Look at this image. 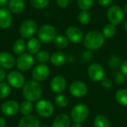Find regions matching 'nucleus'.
<instances>
[{
	"label": "nucleus",
	"instance_id": "1",
	"mask_svg": "<svg viewBox=\"0 0 127 127\" xmlns=\"http://www.w3.org/2000/svg\"><path fill=\"white\" fill-rule=\"evenodd\" d=\"M22 95L26 100L34 102L40 99L42 95L41 85L36 80L27 81L22 88Z\"/></svg>",
	"mask_w": 127,
	"mask_h": 127
},
{
	"label": "nucleus",
	"instance_id": "2",
	"mask_svg": "<svg viewBox=\"0 0 127 127\" xmlns=\"http://www.w3.org/2000/svg\"><path fill=\"white\" fill-rule=\"evenodd\" d=\"M105 42L103 33L93 31L86 33L83 39V45L89 50H97L100 48Z\"/></svg>",
	"mask_w": 127,
	"mask_h": 127
},
{
	"label": "nucleus",
	"instance_id": "3",
	"mask_svg": "<svg viewBox=\"0 0 127 127\" xmlns=\"http://www.w3.org/2000/svg\"><path fill=\"white\" fill-rule=\"evenodd\" d=\"M89 114V109L85 104L80 103L74 106L71 112V120L77 124H81L84 122Z\"/></svg>",
	"mask_w": 127,
	"mask_h": 127
},
{
	"label": "nucleus",
	"instance_id": "4",
	"mask_svg": "<svg viewBox=\"0 0 127 127\" xmlns=\"http://www.w3.org/2000/svg\"><path fill=\"white\" fill-rule=\"evenodd\" d=\"M57 36L55 28L51 25H44L38 31V39L43 43H50Z\"/></svg>",
	"mask_w": 127,
	"mask_h": 127
},
{
	"label": "nucleus",
	"instance_id": "5",
	"mask_svg": "<svg viewBox=\"0 0 127 127\" xmlns=\"http://www.w3.org/2000/svg\"><path fill=\"white\" fill-rule=\"evenodd\" d=\"M107 18L111 24L114 25H118L124 19V13L120 6L113 5L108 10Z\"/></svg>",
	"mask_w": 127,
	"mask_h": 127
},
{
	"label": "nucleus",
	"instance_id": "6",
	"mask_svg": "<svg viewBox=\"0 0 127 127\" xmlns=\"http://www.w3.org/2000/svg\"><path fill=\"white\" fill-rule=\"evenodd\" d=\"M37 25L33 19H27L22 23L19 28V33L24 39H29L32 37L36 33Z\"/></svg>",
	"mask_w": 127,
	"mask_h": 127
},
{
	"label": "nucleus",
	"instance_id": "7",
	"mask_svg": "<svg viewBox=\"0 0 127 127\" xmlns=\"http://www.w3.org/2000/svg\"><path fill=\"white\" fill-rule=\"evenodd\" d=\"M35 109L37 114L43 118L51 117L54 111L53 104L47 100H39L36 103Z\"/></svg>",
	"mask_w": 127,
	"mask_h": 127
},
{
	"label": "nucleus",
	"instance_id": "8",
	"mask_svg": "<svg viewBox=\"0 0 127 127\" xmlns=\"http://www.w3.org/2000/svg\"><path fill=\"white\" fill-rule=\"evenodd\" d=\"M34 63V58L31 54L25 53L19 55L16 61V65L20 71H28L32 68Z\"/></svg>",
	"mask_w": 127,
	"mask_h": 127
},
{
	"label": "nucleus",
	"instance_id": "9",
	"mask_svg": "<svg viewBox=\"0 0 127 127\" xmlns=\"http://www.w3.org/2000/svg\"><path fill=\"white\" fill-rule=\"evenodd\" d=\"M69 92L71 95L75 97H83L88 93V87L84 82L77 80L70 85Z\"/></svg>",
	"mask_w": 127,
	"mask_h": 127
},
{
	"label": "nucleus",
	"instance_id": "10",
	"mask_svg": "<svg viewBox=\"0 0 127 127\" xmlns=\"http://www.w3.org/2000/svg\"><path fill=\"white\" fill-rule=\"evenodd\" d=\"M88 74L91 80L95 82L101 81L104 78L105 71L99 63H92L88 68Z\"/></svg>",
	"mask_w": 127,
	"mask_h": 127
},
{
	"label": "nucleus",
	"instance_id": "11",
	"mask_svg": "<svg viewBox=\"0 0 127 127\" xmlns=\"http://www.w3.org/2000/svg\"><path fill=\"white\" fill-rule=\"evenodd\" d=\"M49 74L50 70L48 66L42 63L37 65L32 71V77L37 82L45 81L48 77Z\"/></svg>",
	"mask_w": 127,
	"mask_h": 127
},
{
	"label": "nucleus",
	"instance_id": "12",
	"mask_svg": "<svg viewBox=\"0 0 127 127\" xmlns=\"http://www.w3.org/2000/svg\"><path fill=\"white\" fill-rule=\"evenodd\" d=\"M7 80L8 84L14 89L22 88L25 84V77L21 72L17 71L10 72L7 77Z\"/></svg>",
	"mask_w": 127,
	"mask_h": 127
},
{
	"label": "nucleus",
	"instance_id": "13",
	"mask_svg": "<svg viewBox=\"0 0 127 127\" xmlns=\"http://www.w3.org/2000/svg\"><path fill=\"white\" fill-rule=\"evenodd\" d=\"M66 37L69 41L73 43L78 44L83 41V34L81 30L75 26H70L66 29L65 31Z\"/></svg>",
	"mask_w": 127,
	"mask_h": 127
},
{
	"label": "nucleus",
	"instance_id": "14",
	"mask_svg": "<svg viewBox=\"0 0 127 127\" xmlns=\"http://www.w3.org/2000/svg\"><path fill=\"white\" fill-rule=\"evenodd\" d=\"M1 110L6 116H14L19 112V106L18 103L14 100H7L2 103Z\"/></svg>",
	"mask_w": 127,
	"mask_h": 127
},
{
	"label": "nucleus",
	"instance_id": "15",
	"mask_svg": "<svg viewBox=\"0 0 127 127\" xmlns=\"http://www.w3.org/2000/svg\"><path fill=\"white\" fill-rule=\"evenodd\" d=\"M50 87L54 93L60 94L66 88V80L63 76L57 75L51 80Z\"/></svg>",
	"mask_w": 127,
	"mask_h": 127
},
{
	"label": "nucleus",
	"instance_id": "16",
	"mask_svg": "<svg viewBox=\"0 0 127 127\" xmlns=\"http://www.w3.org/2000/svg\"><path fill=\"white\" fill-rule=\"evenodd\" d=\"M16 63L15 58L9 52L3 51L0 53V67L4 69L12 68Z\"/></svg>",
	"mask_w": 127,
	"mask_h": 127
},
{
	"label": "nucleus",
	"instance_id": "17",
	"mask_svg": "<svg viewBox=\"0 0 127 127\" xmlns=\"http://www.w3.org/2000/svg\"><path fill=\"white\" fill-rule=\"evenodd\" d=\"M12 15L9 9L6 7L0 8V27L8 28L12 24Z\"/></svg>",
	"mask_w": 127,
	"mask_h": 127
},
{
	"label": "nucleus",
	"instance_id": "18",
	"mask_svg": "<svg viewBox=\"0 0 127 127\" xmlns=\"http://www.w3.org/2000/svg\"><path fill=\"white\" fill-rule=\"evenodd\" d=\"M40 122L37 117L34 115H26L21 118L18 127H40Z\"/></svg>",
	"mask_w": 127,
	"mask_h": 127
},
{
	"label": "nucleus",
	"instance_id": "19",
	"mask_svg": "<svg viewBox=\"0 0 127 127\" xmlns=\"http://www.w3.org/2000/svg\"><path fill=\"white\" fill-rule=\"evenodd\" d=\"M71 118L66 114L57 115L53 121L52 127H70Z\"/></svg>",
	"mask_w": 127,
	"mask_h": 127
},
{
	"label": "nucleus",
	"instance_id": "20",
	"mask_svg": "<svg viewBox=\"0 0 127 127\" xmlns=\"http://www.w3.org/2000/svg\"><path fill=\"white\" fill-rule=\"evenodd\" d=\"M8 9L11 13H20L25 9V1L23 0H10L8 1Z\"/></svg>",
	"mask_w": 127,
	"mask_h": 127
},
{
	"label": "nucleus",
	"instance_id": "21",
	"mask_svg": "<svg viewBox=\"0 0 127 127\" xmlns=\"http://www.w3.org/2000/svg\"><path fill=\"white\" fill-rule=\"evenodd\" d=\"M27 49L31 54H36L41 48V43L39 39L31 38L27 43Z\"/></svg>",
	"mask_w": 127,
	"mask_h": 127
},
{
	"label": "nucleus",
	"instance_id": "22",
	"mask_svg": "<svg viewBox=\"0 0 127 127\" xmlns=\"http://www.w3.org/2000/svg\"><path fill=\"white\" fill-rule=\"evenodd\" d=\"M66 59L67 58H66V56L65 55V54H63V52H60V51H57V52L54 53L51 56L50 60L54 65L60 66L65 63Z\"/></svg>",
	"mask_w": 127,
	"mask_h": 127
},
{
	"label": "nucleus",
	"instance_id": "23",
	"mask_svg": "<svg viewBox=\"0 0 127 127\" xmlns=\"http://www.w3.org/2000/svg\"><path fill=\"white\" fill-rule=\"evenodd\" d=\"M19 111L25 116L30 115L33 111V105L32 102L28 100L23 101L19 106Z\"/></svg>",
	"mask_w": 127,
	"mask_h": 127
},
{
	"label": "nucleus",
	"instance_id": "24",
	"mask_svg": "<svg viewBox=\"0 0 127 127\" xmlns=\"http://www.w3.org/2000/svg\"><path fill=\"white\" fill-rule=\"evenodd\" d=\"M116 100L119 104L124 106H127V89H119L115 95Z\"/></svg>",
	"mask_w": 127,
	"mask_h": 127
},
{
	"label": "nucleus",
	"instance_id": "25",
	"mask_svg": "<svg viewBox=\"0 0 127 127\" xmlns=\"http://www.w3.org/2000/svg\"><path fill=\"white\" fill-rule=\"evenodd\" d=\"M95 127H110V121L107 117L103 115H97L94 121Z\"/></svg>",
	"mask_w": 127,
	"mask_h": 127
},
{
	"label": "nucleus",
	"instance_id": "26",
	"mask_svg": "<svg viewBox=\"0 0 127 127\" xmlns=\"http://www.w3.org/2000/svg\"><path fill=\"white\" fill-rule=\"evenodd\" d=\"M26 45L25 41L22 39H19L15 42L13 46V51L16 55H21L24 54V51L25 50Z\"/></svg>",
	"mask_w": 127,
	"mask_h": 127
},
{
	"label": "nucleus",
	"instance_id": "27",
	"mask_svg": "<svg viewBox=\"0 0 127 127\" xmlns=\"http://www.w3.org/2000/svg\"><path fill=\"white\" fill-rule=\"evenodd\" d=\"M116 33V28L115 25L109 23L107 24L103 29V35L105 38L109 39L114 36V35Z\"/></svg>",
	"mask_w": 127,
	"mask_h": 127
},
{
	"label": "nucleus",
	"instance_id": "28",
	"mask_svg": "<svg viewBox=\"0 0 127 127\" xmlns=\"http://www.w3.org/2000/svg\"><path fill=\"white\" fill-rule=\"evenodd\" d=\"M55 45L59 48H65L68 45V39L63 35H58L54 40Z\"/></svg>",
	"mask_w": 127,
	"mask_h": 127
},
{
	"label": "nucleus",
	"instance_id": "29",
	"mask_svg": "<svg viewBox=\"0 0 127 127\" xmlns=\"http://www.w3.org/2000/svg\"><path fill=\"white\" fill-rule=\"evenodd\" d=\"M11 92L10 86L7 83H0V98L4 99L7 97Z\"/></svg>",
	"mask_w": 127,
	"mask_h": 127
},
{
	"label": "nucleus",
	"instance_id": "30",
	"mask_svg": "<svg viewBox=\"0 0 127 127\" xmlns=\"http://www.w3.org/2000/svg\"><path fill=\"white\" fill-rule=\"evenodd\" d=\"M91 13L88 10H82L78 14V21L82 25H87L91 21Z\"/></svg>",
	"mask_w": 127,
	"mask_h": 127
},
{
	"label": "nucleus",
	"instance_id": "31",
	"mask_svg": "<svg viewBox=\"0 0 127 127\" xmlns=\"http://www.w3.org/2000/svg\"><path fill=\"white\" fill-rule=\"evenodd\" d=\"M36 58L39 63L45 64V63L48 62V60L51 59V56H50L49 53L46 51H39L36 54Z\"/></svg>",
	"mask_w": 127,
	"mask_h": 127
},
{
	"label": "nucleus",
	"instance_id": "32",
	"mask_svg": "<svg viewBox=\"0 0 127 127\" xmlns=\"http://www.w3.org/2000/svg\"><path fill=\"white\" fill-rule=\"evenodd\" d=\"M55 103L56 104L61 108H64L66 107L68 104V100L67 98V97L64 95L60 94L56 96L55 97Z\"/></svg>",
	"mask_w": 127,
	"mask_h": 127
},
{
	"label": "nucleus",
	"instance_id": "33",
	"mask_svg": "<svg viewBox=\"0 0 127 127\" xmlns=\"http://www.w3.org/2000/svg\"><path fill=\"white\" fill-rule=\"evenodd\" d=\"M31 5L36 9L45 8L50 2V0H30Z\"/></svg>",
	"mask_w": 127,
	"mask_h": 127
},
{
	"label": "nucleus",
	"instance_id": "34",
	"mask_svg": "<svg viewBox=\"0 0 127 127\" xmlns=\"http://www.w3.org/2000/svg\"><path fill=\"white\" fill-rule=\"evenodd\" d=\"M94 0H77V5L82 10H88L92 8Z\"/></svg>",
	"mask_w": 127,
	"mask_h": 127
},
{
	"label": "nucleus",
	"instance_id": "35",
	"mask_svg": "<svg viewBox=\"0 0 127 127\" xmlns=\"http://www.w3.org/2000/svg\"><path fill=\"white\" fill-rule=\"evenodd\" d=\"M115 81L117 84H123L127 79V76L124 74L122 72H117L114 77Z\"/></svg>",
	"mask_w": 127,
	"mask_h": 127
},
{
	"label": "nucleus",
	"instance_id": "36",
	"mask_svg": "<svg viewBox=\"0 0 127 127\" xmlns=\"http://www.w3.org/2000/svg\"><path fill=\"white\" fill-rule=\"evenodd\" d=\"M100 82H101L102 86L103 88H105V89H111L112 87V85H113L112 81V80H110L109 78L104 77Z\"/></svg>",
	"mask_w": 127,
	"mask_h": 127
},
{
	"label": "nucleus",
	"instance_id": "37",
	"mask_svg": "<svg viewBox=\"0 0 127 127\" xmlns=\"http://www.w3.org/2000/svg\"><path fill=\"white\" fill-rule=\"evenodd\" d=\"M57 5L61 8H65L68 4V0H57Z\"/></svg>",
	"mask_w": 127,
	"mask_h": 127
},
{
	"label": "nucleus",
	"instance_id": "38",
	"mask_svg": "<svg viewBox=\"0 0 127 127\" xmlns=\"http://www.w3.org/2000/svg\"><path fill=\"white\" fill-rule=\"evenodd\" d=\"M98 3L102 7H108L112 3V0H98Z\"/></svg>",
	"mask_w": 127,
	"mask_h": 127
},
{
	"label": "nucleus",
	"instance_id": "39",
	"mask_svg": "<svg viewBox=\"0 0 127 127\" xmlns=\"http://www.w3.org/2000/svg\"><path fill=\"white\" fill-rule=\"evenodd\" d=\"M121 72L127 77V60L121 65Z\"/></svg>",
	"mask_w": 127,
	"mask_h": 127
},
{
	"label": "nucleus",
	"instance_id": "40",
	"mask_svg": "<svg viewBox=\"0 0 127 127\" xmlns=\"http://www.w3.org/2000/svg\"><path fill=\"white\" fill-rule=\"evenodd\" d=\"M5 77V71L4 68H0V83H1V81L4 79Z\"/></svg>",
	"mask_w": 127,
	"mask_h": 127
},
{
	"label": "nucleus",
	"instance_id": "41",
	"mask_svg": "<svg viewBox=\"0 0 127 127\" xmlns=\"http://www.w3.org/2000/svg\"><path fill=\"white\" fill-rule=\"evenodd\" d=\"M7 124V122H6V120L2 118V117H0V127H4Z\"/></svg>",
	"mask_w": 127,
	"mask_h": 127
},
{
	"label": "nucleus",
	"instance_id": "42",
	"mask_svg": "<svg viewBox=\"0 0 127 127\" xmlns=\"http://www.w3.org/2000/svg\"><path fill=\"white\" fill-rule=\"evenodd\" d=\"M7 4H8L7 0H0V7H4Z\"/></svg>",
	"mask_w": 127,
	"mask_h": 127
},
{
	"label": "nucleus",
	"instance_id": "43",
	"mask_svg": "<svg viewBox=\"0 0 127 127\" xmlns=\"http://www.w3.org/2000/svg\"><path fill=\"white\" fill-rule=\"evenodd\" d=\"M71 127H82V125L80 124H77V123H75L74 124H73Z\"/></svg>",
	"mask_w": 127,
	"mask_h": 127
},
{
	"label": "nucleus",
	"instance_id": "44",
	"mask_svg": "<svg viewBox=\"0 0 127 127\" xmlns=\"http://www.w3.org/2000/svg\"><path fill=\"white\" fill-rule=\"evenodd\" d=\"M124 28H125V31L127 32V20L125 22V25H124Z\"/></svg>",
	"mask_w": 127,
	"mask_h": 127
},
{
	"label": "nucleus",
	"instance_id": "45",
	"mask_svg": "<svg viewBox=\"0 0 127 127\" xmlns=\"http://www.w3.org/2000/svg\"><path fill=\"white\" fill-rule=\"evenodd\" d=\"M125 12H126V13L127 14V4L125 5Z\"/></svg>",
	"mask_w": 127,
	"mask_h": 127
},
{
	"label": "nucleus",
	"instance_id": "46",
	"mask_svg": "<svg viewBox=\"0 0 127 127\" xmlns=\"http://www.w3.org/2000/svg\"><path fill=\"white\" fill-rule=\"evenodd\" d=\"M49 127V126H42V127Z\"/></svg>",
	"mask_w": 127,
	"mask_h": 127
}]
</instances>
